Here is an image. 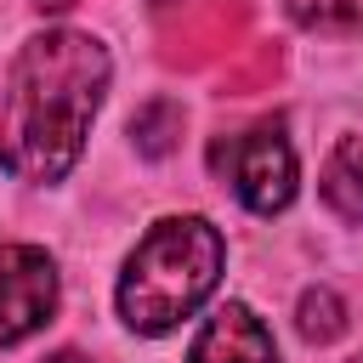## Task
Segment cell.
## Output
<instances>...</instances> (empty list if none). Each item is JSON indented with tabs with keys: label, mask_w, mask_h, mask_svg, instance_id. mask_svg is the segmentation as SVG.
<instances>
[{
	"label": "cell",
	"mask_w": 363,
	"mask_h": 363,
	"mask_svg": "<svg viewBox=\"0 0 363 363\" xmlns=\"http://www.w3.org/2000/svg\"><path fill=\"white\" fill-rule=\"evenodd\" d=\"M108 91V51L91 34H34L6 79L0 102V164L17 182H62L85 147V130Z\"/></svg>",
	"instance_id": "6da1fadb"
},
{
	"label": "cell",
	"mask_w": 363,
	"mask_h": 363,
	"mask_svg": "<svg viewBox=\"0 0 363 363\" xmlns=\"http://www.w3.org/2000/svg\"><path fill=\"white\" fill-rule=\"evenodd\" d=\"M227 244L204 216H170L147 227V238L130 250L119 272V318L136 335H164L182 318H193L210 289L221 284Z\"/></svg>",
	"instance_id": "7a4b0ae2"
},
{
	"label": "cell",
	"mask_w": 363,
	"mask_h": 363,
	"mask_svg": "<svg viewBox=\"0 0 363 363\" xmlns=\"http://www.w3.org/2000/svg\"><path fill=\"white\" fill-rule=\"evenodd\" d=\"M210 170L255 216H278L295 199V147H289V136H284L278 119L233 130V136H216L210 142Z\"/></svg>",
	"instance_id": "3957f363"
},
{
	"label": "cell",
	"mask_w": 363,
	"mask_h": 363,
	"mask_svg": "<svg viewBox=\"0 0 363 363\" xmlns=\"http://www.w3.org/2000/svg\"><path fill=\"white\" fill-rule=\"evenodd\" d=\"M57 312V267L34 244H0V346L28 340Z\"/></svg>",
	"instance_id": "277c9868"
},
{
	"label": "cell",
	"mask_w": 363,
	"mask_h": 363,
	"mask_svg": "<svg viewBox=\"0 0 363 363\" xmlns=\"http://www.w3.org/2000/svg\"><path fill=\"white\" fill-rule=\"evenodd\" d=\"M187 363H278V346H272V329H267L250 306L227 301V306L199 329Z\"/></svg>",
	"instance_id": "5b68a950"
},
{
	"label": "cell",
	"mask_w": 363,
	"mask_h": 363,
	"mask_svg": "<svg viewBox=\"0 0 363 363\" xmlns=\"http://www.w3.org/2000/svg\"><path fill=\"white\" fill-rule=\"evenodd\" d=\"M323 204L346 221H363V136H340L323 164Z\"/></svg>",
	"instance_id": "8992f818"
},
{
	"label": "cell",
	"mask_w": 363,
	"mask_h": 363,
	"mask_svg": "<svg viewBox=\"0 0 363 363\" xmlns=\"http://www.w3.org/2000/svg\"><path fill=\"white\" fill-rule=\"evenodd\" d=\"M340 329H346L340 295H335V289H306V295H301V335L323 346V340H335Z\"/></svg>",
	"instance_id": "52a82bcc"
},
{
	"label": "cell",
	"mask_w": 363,
	"mask_h": 363,
	"mask_svg": "<svg viewBox=\"0 0 363 363\" xmlns=\"http://www.w3.org/2000/svg\"><path fill=\"white\" fill-rule=\"evenodd\" d=\"M301 28H357L363 0H284Z\"/></svg>",
	"instance_id": "ba28073f"
},
{
	"label": "cell",
	"mask_w": 363,
	"mask_h": 363,
	"mask_svg": "<svg viewBox=\"0 0 363 363\" xmlns=\"http://www.w3.org/2000/svg\"><path fill=\"white\" fill-rule=\"evenodd\" d=\"M51 363H91V357H79V352H57Z\"/></svg>",
	"instance_id": "9c48e42d"
},
{
	"label": "cell",
	"mask_w": 363,
	"mask_h": 363,
	"mask_svg": "<svg viewBox=\"0 0 363 363\" xmlns=\"http://www.w3.org/2000/svg\"><path fill=\"white\" fill-rule=\"evenodd\" d=\"M40 11H62V6H74V0H34Z\"/></svg>",
	"instance_id": "30bf717a"
},
{
	"label": "cell",
	"mask_w": 363,
	"mask_h": 363,
	"mask_svg": "<svg viewBox=\"0 0 363 363\" xmlns=\"http://www.w3.org/2000/svg\"><path fill=\"white\" fill-rule=\"evenodd\" d=\"M357 363H363V357H357Z\"/></svg>",
	"instance_id": "8fae6325"
}]
</instances>
